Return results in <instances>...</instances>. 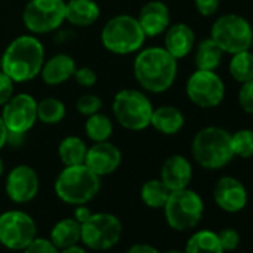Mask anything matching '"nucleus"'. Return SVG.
Instances as JSON below:
<instances>
[{"mask_svg": "<svg viewBox=\"0 0 253 253\" xmlns=\"http://www.w3.org/2000/svg\"><path fill=\"white\" fill-rule=\"evenodd\" d=\"M122 235L121 220L110 213L91 214L81 223V241L92 250H109L116 246Z\"/></svg>", "mask_w": 253, "mask_h": 253, "instance_id": "obj_9", "label": "nucleus"}, {"mask_svg": "<svg viewBox=\"0 0 253 253\" xmlns=\"http://www.w3.org/2000/svg\"><path fill=\"white\" fill-rule=\"evenodd\" d=\"M231 148L234 157L252 158L253 157V131L238 130L231 134Z\"/></svg>", "mask_w": 253, "mask_h": 253, "instance_id": "obj_31", "label": "nucleus"}, {"mask_svg": "<svg viewBox=\"0 0 253 253\" xmlns=\"http://www.w3.org/2000/svg\"><path fill=\"white\" fill-rule=\"evenodd\" d=\"M185 253H225L217 238V232L210 229L197 231L186 241Z\"/></svg>", "mask_w": 253, "mask_h": 253, "instance_id": "obj_24", "label": "nucleus"}, {"mask_svg": "<svg viewBox=\"0 0 253 253\" xmlns=\"http://www.w3.org/2000/svg\"><path fill=\"white\" fill-rule=\"evenodd\" d=\"M103 107V101L95 94H84L76 101V110L84 116H91L100 112Z\"/></svg>", "mask_w": 253, "mask_h": 253, "instance_id": "obj_32", "label": "nucleus"}, {"mask_svg": "<svg viewBox=\"0 0 253 253\" xmlns=\"http://www.w3.org/2000/svg\"><path fill=\"white\" fill-rule=\"evenodd\" d=\"M73 78L81 86H85V88H91L97 82V73L91 67H79V69L76 67Z\"/></svg>", "mask_w": 253, "mask_h": 253, "instance_id": "obj_36", "label": "nucleus"}, {"mask_svg": "<svg viewBox=\"0 0 253 253\" xmlns=\"http://www.w3.org/2000/svg\"><path fill=\"white\" fill-rule=\"evenodd\" d=\"M238 104L246 113L253 115V79L241 85L238 91Z\"/></svg>", "mask_w": 253, "mask_h": 253, "instance_id": "obj_34", "label": "nucleus"}, {"mask_svg": "<svg viewBox=\"0 0 253 253\" xmlns=\"http://www.w3.org/2000/svg\"><path fill=\"white\" fill-rule=\"evenodd\" d=\"M39 186L41 180L36 170L26 164L14 167L5 182V191L8 198L17 204L30 203L38 195Z\"/></svg>", "mask_w": 253, "mask_h": 253, "instance_id": "obj_14", "label": "nucleus"}, {"mask_svg": "<svg viewBox=\"0 0 253 253\" xmlns=\"http://www.w3.org/2000/svg\"><path fill=\"white\" fill-rule=\"evenodd\" d=\"M75 72H76L75 60L67 54H57L49 60H45L41 70V76L46 85L57 86L73 78Z\"/></svg>", "mask_w": 253, "mask_h": 253, "instance_id": "obj_20", "label": "nucleus"}, {"mask_svg": "<svg viewBox=\"0 0 253 253\" xmlns=\"http://www.w3.org/2000/svg\"><path fill=\"white\" fill-rule=\"evenodd\" d=\"M112 133H113L112 119L100 112L88 116V119L85 121V134L94 143L109 140Z\"/></svg>", "mask_w": 253, "mask_h": 253, "instance_id": "obj_28", "label": "nucleus"}, {"mask_svg": "<svg viewBox=\"0 0 253 253\" xmlns=\"http://www.w3.org/2000/svg\"><path fill=\"white\" fill-rule=\"evenodd\" d=\"M2 119L8 131L29 133L38 121V101L30 94L21 92L12 95L9 101L2 106Z\"/></svg>", "mask_w": 253, "mask_h": 253, "instance_id": "obj_13", "label": "nucleus"}, {"mask_svg": "<svg viewBox=\"0 0 253 253\" xmlns=\"http://www.w3.org/2000/svg\"><path fill=\"white\" fill-rule=\"evenodd\" d=\"M195 46V33L194 30L185 24L177 23L169 26L164 32V48L176 58H185Z\"/></svg>", "mask_w": 253, "mask_h": 253, "instance_id": "obj_19", "label": "nucleus"}, {"mask_svg": "<svg viewBox=\"0 0 253 253\" xmlns=\"http://www.w3.org/2000/svg\"><path fill=\"white\" fill-rule=\"evenodd\" d=\"M23 253H60V249L54 246V243L48 238H35Z\"/></svg>", "mask_w": 253, "mask_h": 253, "instance_id": "obj_35", "label": "nucleus"}, {"mask_svg": "<svg viewBox=\"0 0 253 253\" xmlns=\"http://www.w3.org/2000/svg\"><path fill=\"white\" fill-rule=\"evenodd\" d=\"M164 253H185V252H182V250H167Z\"/></svg>", "mask_w": 253, "mask_h": 253, "instance_id": "obj_45", "label": "nucleus"}, {"mask_svg": "<svg viewBox=\"0 0 253 253\" xmlns=\"http://www.w3.org/2000/svg\"><path fill=\"white\" fill-rule=\"evenodd\" d=\"M38 234L35 219L20 210L0 214V243L9 250H24Z\"/></svg>", "mask_w": 253, "mask_h": 253, "instance_id": "obj_11", "label": "nucleus"}, {"mask_svg": "<svg viewBox=\"0 0 253 253\" xmlns=\"http://www.w3.org/2000/svg\"><path fill=\"white\" fill-rule=\"evenodd\" d=\"M6 139H8V128H6L2 116H0V151L6 146Z\"/></svg>", "mask_w": 253, "mask_h": 253, "instance_id": "obj_42", "label": "nucleus"}, {"mask_svg": "<svg viewBox=\"0 0 253 253\" xmlns=\"http://www.w3.org/2000/svg\"><path fill=\"white\" fill-rule=\"evenodd\" d=\"M14 81L0 70V106H5L14 95Z\"/></svg>", "mask_w": 253, "mask_h": 253, "instance_id": "obj_37", "label": "nucleus"}, {"mask_svg": "<svg viewBox=\"0 0 253 253\" xmlns=\"http://www.w3.org/2000/svg\"><path fill=\"white\" fill-rule=\"evenodd\" d=\"M45 63V48L33 35H23L14 39L2 55V72L14 82H29L41 75Z\"/></svg>", "mask_w": 253, "mask_h": 253, "instance_id": "obj_2", "label": "nucleus"}, {"mask_svg": "<svg viewBox=\"0 0 253 253\" xmlns=\"http://www.w3.org/2000/svg\"><path fill=\"white\" fill-rule=\"evenodd\" d=\"M213 200L219 209L226 213L241 211L249 200L246 186L232 176L220 177L213 188Z\"/></svg>", "mask_w": 253, "mask_h": 253, "instance_id": "obj_15", "label": "nucleus"}, {"mask_svg": "<svg viewBox=\"0 0 253 253\" xmlns=\"http://www.w3.org/2000/svg\"><path fill=\"white\" fill-rule=\"evenodd\" d=\"M100 39L106 51L116 55H128L143 48L146 36L137 18L121 14L110 18L103 26Z\"/></svg>", "mask_w": 253, "mask_h": 253, "instance_id": "obj_5", "label": "nucleus"}, {"mask_svg": "<svg viewBox=\"0 0 253 253\" xmlns=\"http://www.w3.org/2000/svg\"><path fill=\"white\" fill-rule=\"evenodd\" d=\"M217 238L220 241V246L225 252H232L240 246V234L234 228H223L217 232Z\"/></svg>", "mask_w": 253, "mask_h": 253, "instance_id": "obj_33", "label": "nucleus"}, {"mask_svg": "<svg viewBox=\"0 0 253 253\" xmlns=\"http://www.w3.org/2000/svg\"><path fill=\"white\" fill-rule=\"evenodd\" d=\"M151 125L164 136H174L183 128L185 116L176 106H160L152 112Z\"/></svg>", "mask_w": 253, "mask_h": 253, "instance_id": "obj_21", "label": "nucleus"}, {"mask_svg": "<svg viewBox=\"0 0 253 253\" xmlns=\"http://www.w3.org/2000/svg\"><path fill=\"white\" fill-rule=\"evenodd\" d=\"M125 253H161V252L157 250V249H155L154 246H151V244H143V243H140V244L131 246Z\"/></svg>", "mask_w": 253, "mask_h": 253, "instance_id": "obj_40", "label": "nucleus"}, {"mask_svg": "<svg viewBox=\"0 0 253 253\" xmlns=\"http://www.w3.org/2000/svg\"><path fill=\"white\" fill-rule=\"evenodd\" d=\"M197 11L203 17H211L217 12L220 0H194Z\"/></svg>", "mask_w": 253, "mask_h": 253, "instance_id": "obj_38", "label": "nucleus"}, {"mask_svg": "<svg viewBox=\"0 0 253 253\" xmlns=\"http://www.w3.org/2000/svg\"><path fill=\"white\" fill-rule=\"evenodd\" d=\"M186 95L198 107L211 109L225 98V84L214 70H195L186 82Z\"/></svg>", "mask_w": 253, "mask_h": 253, "instance_id": "obj_12", "label": "nucleus"}, {"mask_svg": "<svg viewBox=\"0 0 253 253\" xmlns=\"http://www.w3.org/2000/svg\"><path fill=\"white\" fill-rule=\"evenodd\" d=\"M3 171H5V163H3L2 157H0V176L3 174Z\"/></svg>", "mask_w": 253, "mask_h": 253, "instance_id": "obj_44", "label": "nucleus"}, {"mask_svg": "<svg viewBox=\"0 0 253 253\" xmlns=\"http://www.w3.org/2000/svg\"><path fill=\"white\" fill-rule=\"evenodd\" d=\"M26 134L27 133H15V131H8V139L6 145L11 148H21L26 142Z\"/></svg>", "mask_w": 253, "mask_h": 253, "instance_id": "obj_39", "label": "nucleus"}, {"mask_svg": "<svg viewBox=\"0 0 253 253\" xmlns=\"http://www.w3.org/2000/svg\"><path fill=\"white\" fill-rule=\"evenodd\" d=\"M64 21V0H30L23 11V23L33 35H46L55 32Z\"/></svg>", "mask_w": 253, "mask_h": 253, "instance_id": "obj_10", "label": "nucleus"}, {"mask_svg": "<svg viewBox=\"0 0 253 253\" xmlns=\"http://www.w3.org/2000/svg\"><path fill=\"white\" fill-rule=\"evenodd\" d=\"M100 17V6L94 0H69L66 2V21L76 27H89Z\"/></svg>", "mask_w": 253, "mask_h": 253, "instance_id": "obj_22", "label": "nucleus"}, {"mask_svg": "<svg viewBox=\"0 0 253 253\" xmlns=\"http://www.w3.org/2000/svg\"><path fill=\"white\" fill-rule=\"evenodd\" d=\"M170 189L164 185L161 179H151L142 185L140 198L151 209H163L169 200Z\"/></svg>", "mask_w": 253, "mask_h": 253, "instance_id": "obj_27", "label": "nucleus"}, {"mask_svg": "<svg viewBox=\"0 0 253 253\" xmlns=\"http://www.w3.org/2000/svg\"><path fill=\"white\" fill-rule=\"evenodd\" d=\"M86 151H88V146L78 136H69L63 139L58 145V157H60V161L64 164V167L84 164Z\"/></svg>", "mask_w": 253, "mask_h": 253, "instance_id": "obj_25", "label": "nucleus"}, {"mask_svg": "<svg viewBox=\"0 0 253 253\" xmlns=\"http://www.w3.org/2000/svg\"><path fill=\"white\" fill-rule=\"evenodd\" d=\"M194 160L206 170H219L234 158L231 133L220 126H204L192 139Z\"/></svg>", "mask_w": 253, "mask_h": 253, "instance_id": "obj_3", "label": "nucleus"}, {"mask_svg": "<svg viewBox=\"0 0 253 253\" xmlns=\"http://www.w3.org/2000/svg\"><path fill=\"white\" fill-rule=\"evenodd\" d=\"M134 78L139 85L152 94L170 89L177 76V60L163 46L140 49L133 63Z\"/></svg>", "mask_w": 253, "mask_h": 253, "instance_id": "obj_1", "label": "nucleus"}, {"mask_svg": "<svg viewBox=\"0 0 253 253\" xmlns=\"http://www.w3.org/2000/svg\"><path fill=\"white\" fill-rule=\"evenodd\" d=\"M121 163H122L121 149L116 145L106 140V142H97L91 148H88L84 164L98 177H103L115 173L121 166Z\"/></svg>", "mask_w": 253, "mask_h": 253, "instance_id": "obj_16", "label": "nucleus"}, {"mask_svg": "<svg viewBox=\"0 0 253 253\" xmlns=\"http://www.w3.org/2000/svg\"><path fill=\"white\" fill-rule=\"evenodd\" d=\"M229 73L232 79L240 84L253 79V54L250 51L232 54L229 61Z\"/></svg>", "mask_w": 253, "mask_h": 253, "instance_id": "obj_30", "label": "nucleus"}, {"mask_svg": "<svg viewBox=\"0 0 253 253\" xmlns=\"http://www.w3.org/2000/svg\"><path fill=\"white\" fill-rule=\"evenodd\" d=\"M49 240L60 250L81 241V223L75 217H66L58 220L49 234Z\"/></svg>", "mask_w": 253, "mask_h": 253, "instance_id": "obj_23", "label": "nucleus"}, {"mask_svg": "<svg viewBox=\"0 0 253 253\" xmlns=\"http://www.w3.org/2000/svg\"><path fill=\"white\" fill-rule=\"evenodd\" d=\"M101 180L85 164L67 166L57 176L54 191L66 204L81 206L89 203L100 191Z\"/></svg>", "mask_w": 253, "mask_h": 253, "instance_id": "obj_4", "label": "nucleus"}, {"mask_svg": "<svg viewBox=\"0 0 253 253\" xmlns=\"http://www.w3.org/2000/svg\"><path fill=\"white\" fill-rule=\"evenodd\" d=\"M161 180L170 191L188 188L192 180V166L183 155H171L161 167Z\"/></svg>", "mask_w": 253, "mask_h": 253, "instance_id": "obj_18", "label": "nucleus"}, {"mask_svg": "<svg viewBox=\"0 0 253 253\" xmlns=\"http://www.w3.org/2000/svg\"><path fill=\"white\" fill-rule=\"evenodd\" d=\"M112 110L115 119L125 130L142 131L151 125L154 106L143 91L126 88L116 92Z\"/></svg>", "mask_w": 253, "mask_h": 253, "instance_id": "obj_6", "label": "nucleus"}, {"mask_svg": "<svg viewBox=\"0 0 253 253\" xmlns=\"http://www.w3.org/2000/svg\"><path fill=\"white\" fill-rule=\"evenodd\" d=\"M222 49L211 39H203L195 51V66L198 70H216L222 60Z\"/></svg>", "mask_w": 253, "mask_h": 253, "instance_id": "obj_26", "label": "nucleus"}, {"mask_svg": "<svg viewBox=\"0 0 253 253\" xmlns=\"http://www.w3.org/2000/svg\"><path fill=\"white\" fill-rule=\"evenodd\" d=\"M92 213L89 211V209L85 206V204H81V206H76V210H75V214L73 217L79 222V223H84Z\"/></svg>", "mask_w": 253, "mask_h": 253, "instance_id": "obj_41", "label": "nucleus"}, {"mask_svg": "<svg viewBox=\"0 0 253 253\" xmlns=\"http://www.w3.org/2000/svg\"><path fill=\"white\" fill-rule=\"evenodd\" d=\"M66 116V106L61 100L46 97L38 103V119L46 125L60 124Z\"/></svg>", "mask_w": 253, "mask_h": 253, "instance_id": "obj_29", "label": "nucleus"}, {"mask_svg": "<svg viewBox=\"0 0 253 253\" xmlns=\"http://www.w3.org/2000/svg\"><path fill=\"white\" fill-rule=\"evenodd\" d=\"M166 220L176 231H188L198 225L204 214L203 198L192 189L185 188L171 191L163 207Z\"/></svg>", "mask_w": 253, "mask_h": 253, "instance_id": "obj_8", "label": "nucleus"}, {"mask_svg": "<svg viewBox=\"0 0 253 253\" xmlns=\"http://www.w3.org/2000/svg\"><path fill=\"white\" fill-rule=\"evenodd\" d=\"M137 21L146 38H157L170 26V9L161 0H151L142 6Z\"/></svg>", "mask_w": 253, "mask_h": 253, "instance_id": "obj_17", "label": "nucleus"}, {"mask_svg": "<svg viewBox=\"0 0 253 253\" xmlns=\"http://www.w3.org/2000/svg\"><path fill=\"white\" fill-rule=\"evenodd\" d=\"M60 253H86V250L78 244H73V246H69V247H64L60 250Z\"/></svg>", "mask_w": 253, "mask_h": 253, "instance_id": "obj_43", "label": "nucleus"}, {"mask_svg": "<svg viewBox=\"0 0 253 253\" xmlns=\"http://www.w3.org/2000/svg\"><path fill=\"white\" fill-rule=\"evenodd\" d=\"M210 38L219 45L225 54H237L250 51L253 46L252 24L238 14H225L219 17L210 32Z\"/></svg>", "mask_w": 253, "mask_h": 253, "instance_id": "obj_7", "label": "nucleus"}]
</instances>
